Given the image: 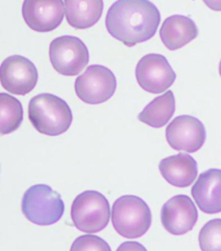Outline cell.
<instances>
[{"label":"cell","mask_w":221,"mask_h":251,"mask_svg":"<svg viewBox=\"0 0 221 251\" xmlns=\"http://www.w3.org/2000/svg\"><path fill=\"white\" fill-rule=\"evenodd\" d=\"M159 23V10L147 0L115 1L105 19L108 33L126 47H135L153 38Z\"/></svg>","instance_id":"6da1fadb"},{"label":"cell","mask_w":221,"mask_h":251,"mask_svg":"<svg viewBox=\"0 0 221 251\" xmlns=\"http://www.w3.org/2000/svg\"><path fill=\"white\" fill-rule=\"evenodd\" d=\"M29 120L39 133L58 136L70 128L73 115L64 100L51 93H41L30 100Z\"/></svg>","instance_id":"7a4b0ae2"},{"label":"cell","mask_w":221,"mask_h":251,"mask_svg":"<svg viewBox=\"0 0 221 251\" xmlns=\"http://www.w3.org/2000/svg\"><path fill=\"white\" fill-rule=\"evenodd\" d=\"M21 210L30 223L38 226L57 224L64 214L61 195L45 184L33 185L27 189L21 201Z\"/></svg>","instance_id":"3957f363"},{"label":"cell","mask_w":221,"mask_h":251,"mask_svg":"<svg viewBox=\"0 0 221 251\" xmlns=\"http://www.w3.org/2000/svg\"><path fill=\"white\" fill-rule=\"evenodd\" d=\"M112 224L119 235L136 239L144 236L150 228V208L142 198L125 195L116 199L112 207Z\"/></svg>","instance_id":"277c9868"},{"label":"cell","mask_w":221,"mask_h":251,"mask_svg":"<svg viewBox=\"0 0 221 251\" xmlns=\"http://www.w3.org/2000/svg\"><path fill=\"white\" fill-rule=\"evenodd\" d=\"M112 216L110 202L97 190L77 195L71 207L73 225L82 232L95 233L105 228Z\"/></svg>","instance_id":"5b68a950"},{"label":"cell","mask_w":221,"mask_h":251,"mask_svg":"<svg viewBox=\"0 0 221 251\" xmlns=\"http://www.w3.org/2000/svg\"><path fill=\"white\" fill-rule=\"evenodd\" d=\"M50 61L55 71L62 75H77L90 61L88 47L80 38L62 36L50 43Z\"/></svg>","instance_id":"8992f818"},{"label":"cell","mask_w":221,"mask_h":251,"mask_svg":"<svg viewBox=\"0 0 221 251\" xmlns=\"http://www.w3.org/2000/svg\"><path fill=\"white\" fill-rule=\"evenodd\" d=\"M116 85L115 75L110 69L93 64L76 77L74 89L81 101L94 105L106 102L113 97Z\"/></svg>","instance_id":"52a82bcc"},{"label":"cell","mask_w":221,"mask_h":251,"mask_svg":"<svg viewBox=\"0 0 221 251\" xmlns=\"http://www.w3.org/2000/svg\"><path fill=\"white\" fill-rule=\"evenodd\" d=\"M135 75L141 88L154 94L166 92L176 80L168 60L158 53L144 55L137 63Z\"/></svg>","instance_id":"ba28073f"},{"label":"cell","mask_w":221,"mask_h":251,"mask_svg":"<svg viewBox=\"0 0 221 251\" xmlns=\"http://www.w3.org/2000/svg\"><path fill=\"white\" fill-rule=\"evenodd\" d=\"M207 138L206 127L200 120L192 115L177 116L168 124L166 140L176 151L186 153L198 152Z\"/></svg>","instance_id":"9c48e42d"},{"label":"cell","mask_w":221,"mask_h":251,"mask_svg":"<svg viewBox=\"0 0 221 251\" xmlns=\"http://www.w3.org/2000/svg\"><path fill=\"white\" fill-rule=\"evenodd\" d=\"M1 84L9 93L25 95L38 83V70L29 59L23 55H10L1 63Z\"/></svg>","instance_id":"30bf717a"},{"label":"cell","mask_w":221,"mask_h":251,"mask_svg":"<svg viewBox=\"0 0 221 251\" xmlns=\"http://www.w3.org/2000/svg\"><path fill=\"white\" fill-rule=\"evenodd\" d=\"M160 219L168 232L181 236L194 229L198 220V210L187 195H176L163 205Z\"/></svg>","instance_id":"8fae6325"},{"label":"cell","mask_w":221,"mask_h":251,"mask_svg":"<svg viewBox=\"0 0 221 251\" xmlns=\"http://www.w3.org/2000/svg\"><path fill=\"white\" fill-rule=\"evenodd\" d=\"M66 7L61 0H25L23 17L30 29L38 32H49L61 25Z\"/></svg>","instance_id":"7c38bea8"},{"label":"cell","mask_w":221,"mask_h":251,"mask_svg":"<svg viewBox=\"0 0 221 251\" xmlns=\"http://www.w3.org/2000/svg\"><path fill=\"white\" fill-rule=\"evenodd\" d=\"M192 196L205 214L221 213V170L211 168L201 173L193 186Z\"/></svg>","instance_id":"4fadbf2b"},{"label":"cell","mask_w":221,"mask_h":251,"mask_svg":"<svg viewBox=\"0 0 221 251\" xmlns=\"http://www.w3.org/2000/svg\"><path fill=\"white\" fill-rule=\"evenodd\" d=\"M158 168L164 179L178 188L188 187L198 175L197 162L192 155L186 153H179L162 159Z\"/></svg>","instance_id":"5bb4252c"},{"label":"cell","mask_w":221,"mask_h":251,"mask_svg":"<svg viewBox=\"0 0 221 251\" xmlns=\"http://www.w3.org/2000/svg\"><path fill=\"white\" fill-rule=\"evenodd\" d=\"M198 28L195 21L183 15L168 17L162 25L159 36L168 50H177L185 47L198 37Z\"/></svg>","instance_id":"9a60e30c"},{"label":"cell","mask_w":221,"mask_h":251,"mask_svg":"<svg viewBox=\"0 0 221 251\" xmlns=\"http://www.w3.org/2000/svg\"><path fill=\"white\" fill-rule=\"evenodd\" d=\"M66 17L68 24L74 29L93 27L103 14L102 0H66Z\"/></svg>","instance_id":"2e32d148"},{"label":"cell","mask_w":221,"mask_h":251,"mask_svg":"<svg viewBox=\"0 0 221 251\" xmlns=\"http://www.w3.org/2000/svg\"><path fill=\"white\" fill-rule=\"evenodd\" d=\"M176 103L172 91H166L163 95L154 99L138 114L137 119L150 127L159 128L167 125L175 113Z\"/></svg>","instance_id":"e0dca14e"},{"label":"cell","mask_w":221,"mask_h":251,"mask_svg":"<svg viewBox=\"0 0 221 251\" xmlns=\"http://www.w3.org/2000/svg\"><path fill=\"white\" fill-rule=\"evenodd\" d=\"M24 121V109L19 100L8 93L0 94V133L7 135L17 131Z\"/></svg>","instance_id":"ac0fdd59"},{"label":"cell","mask_w":221,"mask_h":251,"mask_svg":"<svg viewBox=\"0 0 221 251\" xmlns=\"http://www.w3.org/2000/svg\"><path fill=\"white\" fill-rule=\"evenodd\" d=\"M198 239L201 250H221V219H212L205 224Z\"/></svg>","instance_id":"d6986e66"},{"label":"cell","mask_w":221,"mask_h":251,"mask_svg":"<svg viewBox=\"0 0 221 251\" xmlns=\"http://www.w3.org/2000/svg\"><path fill=\"white\" fill-rule=\"evenodd\" d=\"M71 250H107L111 251V247L102 238L86 233L84 236L76 238L71 246Z\"/></svg>","instance_id":"ffe728a7"},{"label":"cell","mask_w":221,"mask_h":251,"mask_svg":"<svg viewBox=\"0 0 221 251\" xmlns=\"http://www.w3.org/2000/svg\"><path fill=\"white\" fill-rule=\"evenodd\" d=\"M118 250H146L145 247L137 244V242H126L119 247Z\"/></svg>","instance_id":"44dd1931"},{"label":"cell","mask_w":221,"mask_h":251,"mask_svg":"<svg viewBox=\"0 0 221 251\" xmlns=\"http://www.w3.org/2000/svg\"><path fill=\"white\" fill-rule=\"evenodd\" d=\"M219 75H220V76H221V61H220V63H219Z\"/></svg>","instance_id":"7402d4cb"}]
</instances>
